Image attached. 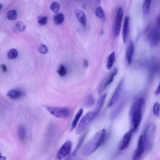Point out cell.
Returning <instances> with one entry per match:
<instances>
[{"instance_id": "cell-36", "label": "cell", "mask_w": 160, "mask_h": 160, "mask_svg": "<svg viewBox=\"0 0 160 160\" xmlns=\"http://www.w3.org/2000/svg\"><path fill=\"white\" fill-rule=\"evenodd\" d=\"M156 24L158 28H160V15L157 18Z\"/></svg>"}, {"instance_id": "cell-32", "label": "cell", "mask_w": 160, "mask_h": 160, "mask_svg": "<svg viewBox=\"0 0 160 160\" xmlns=\"http://www.w3.org/2000/svg\"><path fill=\"white\" fill-rule=\"evenodd\" d=\"M38 51L42 54H46L48 52L47 47L44 45H40L38 48Z\"/></svg>"}, {"instance_id": "cell-28", "label": "cell", "mask_w": 160, "mask_h": 160, "mask_svg": "<svg viewBox=\"0 0 160 160\" xmlns=\"http://www.w3.org/2000/svg\"><path fill=\"white\" fill-rule=\"evenodd\" d=\"M18 55L17 50L15 49H12L9 51L8 56V57L11 59H14L16 58Z\"/></svg>"}, {"instance_id": "cell-21", "label": "cell", "mask_w": 160, "mask_h": 160, "mask_svg": "<svg viewBox=\"0 0 160 160\" xmlns=\"http://www.w3.org/2000/svg\"><path fill=\"white\" fill-rule=\"evenodd\" d=\"M95 103L94 98L92 94L89 95L85 99L84 103V106L87 108L92 106Z\"/></svg>"}, {"instance_id": "cell-19", "label": "cell", "mask_w": 160, "mask_h": 160, "mask_svg": "<svg viewBox=\"0 0 160 160\" xmlns=\"http://www.w3.org/2000/svg\"><path fill=\"white\" fill-rule=\"evenodd\" d=\"M149 40L152 45H155L157 44L159 42L158 29L157 30V29L154 28Z\"/></svg>"}, {"instance_id": "cell-35", "label": "cell", "mask_w": 160, "mask_h": 160, "mask_svg": "<svg viewBox=\"0 0 160 160\" xmlns=\"http://www.w3.org/2000/svg\"><path fill=\"white\" fill-rule=\"evenodd\" d=\"M48 22V18L46 16H44L39 18L38 20V23L42 25H46Z\"/></svg>"}, {"instance_id": "cell-40", "label": "cell", "mask_w": 160, "mask_h": 160, "mask_svg": "<svg viewBox=\"0 0 160 160\" xmlns=\"http://www.w3.org/2000/svg\"><path fill=\"white\" fill-rule=\"evenodd\" d=\"M158 41L160 42V29H158Z\"/></svg>"}, {"instance_id": "cell-42", "label": "cell", "mask_w": 160, "mask_h": 160, "mask_svg": "<svg viewBox=\"0 0 160 160\" xmlns=\"http://www.w3.org/2000/svg\"><path fill=\"white\" fill-rule=\"evenodd\" d=\"M65 160H71V157L70 156L68 157Z\"/></svg>"}, {"instance_id": "cell-37", "label": "cell", "mask_w": 160, "mask_h": 160, "mask_svg": "<svg viewBox=\"0 0 160 160\" xmlns=\"http://www.w3.org/2000/svg\"><path fill=\"white\" fill-rule=\"evenodd\" d=\"M155 94L158 96L160 94V82L159 85L155 91Z\"/></svg>"}, {"instance_id": "cell-17", "label": "cell", "mask_w": 160, "mask_h": 160, "mask_svg": "<svg viewBox=\"0 0 160 160\" xmlns=\"http://www.w3.org/2000/svg\"><path fill=\"white\" fill-rule=\"evenodd\" d=\"M83 113V110L81 108L79 110L76 114L72 124L70 128L71 131H72L77 126L79 120L82 115Z\"/></svg>"}, {"instance_id": "cell-27", "label": "cell", "mask_w": 160, "mask_h": 160, "mask_svg": "<svg viewBox=\"0 0 160 160\" xmlns=\"http://www.w3.org/2000/svg\"><path fill=\"white\" fill-rule=\"evenodd\" d=\"M58 75L61 77L65 76L67 74V70L65 67L63 65H61L58 70Z\"/></svg>"}, {"instance_id": "cell-20", "label": "cell", "mask_w": 160, "mask_h": 160, "mask_svg": "<svg viewBox=\"0 0 160 160\" xmlns=\"http://www.w3.org/2000/svg\"><path fill=\"white\" fill-rule=\"evenodd\" d=\"M18 135L19 139L23 142L25 141L26 137V130L24 126L22 125H20L18 129Z\"/></svg>"}, {"instance_id": "cell-24", "label": "cell", "mask_w": 160, "mask_h": 160, "mask_svg": "<svg viewBox=\"0 0 160 160\" xmlns=\"http://www.w3.org/2000/svg\"><path fill=\"white\" fill-rule=\"evenodd\" d=\"M64 16L62 13H59L54 17L55 22L57 25H61L64 22Z\"/></svg>"}, {"instance_id": "cell-14", "label": "cell", "mask_w": 160, "mask_h": 160, "mask_svg": "<svg viewBox=\"0 0 160 160\" xmlns=\"http://www.w3.org/2000/svg\"><path fill=\"white\" fill-rule=\"evenodd\" d=\"M23 94V93L21 90L13 89L8 91L7 96L11 99H16L22 97Z\"/></svg>"}, {"instance_id": "cell-15", "label": "cell", "mask_w": 160, "mask_h": 160, "mask_svg": "<svg viewBox=\"0 0 160 160\" xmlns=\"http://www.w3.org/2000/svg\"><path fill=\"white\" fill-rule=\"evenodd\" d=\"M129 17L127 16L125 18L124 20L122 32V37L123 42L125 43L126 42L129 32Z\"/></svg>"}, {"instance_id": "cell-30", "label": "cell", "mask_w": 160, "mask_h": 160, "mask_svg": "<svg viewBox=\"0 0 160 160\" xmlns=\"http://www.w3.org/2000/svg\"><path fill=\"white\" fill-rule=\"evenodd\" d=\"M15 27L17 30L20 32L23 31L26 28L25 25L23 22H17L15 25Z\"/></svg>"}, {"instance_id": "cell-41", "label": "cell", "mask_w": 160, "mask_h": 160, "mask_svg": "<svg viewBox=\"0 0 160 160\" xmlns=\"http://www.w3.org/2000/svg\"><path fill=\"white\" fill-rule=\"evenodd\" d=\"M6 158L4 156H2L1 154V160H6Z\"/></svg>"}, {"instance_id": "cell-23", "label": "cell", "mask_w": 160, "mask_h": 160, "mask_svg": "<svg viewBox=\"0 0 160 160\" xmlns=\"http://www.w3.org/2000/svg\"><path fill=\"white\" fill-rule=\"evenodd\" d=\"M151 2V1L148 0H146L143 2L142 4V10L145 14H147L149 12Z\"/></svg>"}, {"instance_id": "cell-13", "label": "cell", "mask_w": 160, "mask_h": 160, "mask_svg": "<svg viewBox=\"0 0 160 160\" xmlns=\"http://www.w3.org/2000/svg\"><path fill=\"white\" fill-rule=\"evenodd\" d=\"M145 102V99L142 97H140L133 104L130 111V114L134 111L138 110H142Z\"/></svg>"}, {"instance_id": "cell-4", "label": "cell", "mask_w": 160, "mask_h": 160, "mask_svg": "<svg viewBox=\"0 0 160 160\" xmlns=\"http://www.w3.org/2000/svg\"><path fill=\"white\" fill-rule=\"evenodd\" d=\"M142 110H138L130 114L131 117V129L133 132H136L138 128L142 119Z\"/></svg>"}, {"instance_id": "cell-12", "label": "cell", "mask_w": 160, "mask_h": 160, "mask_svg": "<svg viewBox=\"0 0 160 160\" xmlns=\"http://www.w3.org/2000/svg\"><path fill=\"white\" fill-rule=\"evenodd\" d=\"M134 50V45L131 41L128 46L126 54V60L128 65H130L132 62Z\"/></svg>"}, {"instance_id": "cell-18", "label": "cell", "mask_w": 160, "mask_h": 160, "mask_svg": "<svg viewBox=\"0 0 160 160\" xmlns=\"http://www.w3.org/2000/svg\"><path fill=\"white\" fill-rule=\"evenodd\" d=\"M124 106L123 101L120 103L112 111L110 114L112 119L115 118L122 111Z\"/></svg>"}, {"instance_id": "cell-29", "label": "cell", "mask_w": 160, "mask_h": 160, "mask_svg": "<svg viewBox=\"0 0 160 160\" xmlns=\"http://www.w3.org/2000/svg\"><path fill=\"white\" fill-rule=\"evenodd\" d=\"M7 16L10 20H15L17 17V12L14 10H11L8 12Z\"/></svg>"}, {"instance_id": "cell-8", "label": "cell", "mask_w": 160, "mask_h": 160, "mask_svg": "<svg viewBox=\"0 0 160 160\" xmlns=\"http://www.w3.org/2000/svg\"><path fill=\"white\" fill-rule=\"evenodd\" d=\"M123 14V9L122 7H120L118 10L115 19L114 32L115 37L118 36L121 31Z\"/></svg>"}, {"instance_id": "cell-25", "label": "cell", "mask_w": 160, "mask_h": 160, "mask_svg": "<svg viewBox=\"0 0 160 160\" xmlns=\"http://www.w3.org/2000/svg\"><path fill=\"white\" fill-rule=\"evenodd\" d=\"M154 28L151 25H149L146 28L145 31L144 35L147 40H149L153 32Z\"/></svg>"}, {"instance_id": "cell-22", "label": "cell", "mask_w": 160, "mask_h": 160, "mask_svg": "<svg viewBox=\"0 0 160 160\" xmlns=\"http://www.w3.org/2000/svg\"><path fill=\"white\" fill-rule=\"evenodd\" d=\"M115 59V53L112 52L109 56L107 62L106 67L108 70H110L112 67Z\"/></svg>"}, {"instance_id": "cell-11", "label": "cell", "mask_w": 160, "mask_h": 160, "mask_svg": "<svg viewBox=\"0 0 160 160\" xmlns=\"http://www.w3.org/2000/svg\"><path fill=\"white\" fill-rule=\"evenodd\" d=\"M107 95V94H105L98 98L94 111V118L97 116L101 112L104 105Z\"/></svg>"}, {"instance_id": "cell-5", "label": "cell", "mask_w": 160, "mask_h": 160, "mask_svg": "<svg viewBox=\"0 0 160 160\" xmlns=\"http://www.w3.org/2000/svg\"><path fill=\"white\" fill-rule=\"evenodd\" d=\"M118 71V70L117 68L114 69L109 74L103 79L98 89L99 94L102 93L113 82L114 78L117 74Z\"/></svg>"}, {"instance_id": "cell-26", "label": "cell", "mask_w": 160, "mask_h": 160, "mask_svg": "<svg viewBox=\"0 0 160 160\" xmlns=\"http://www.w3.org/2000/svg\"><path fill=\"white\" fill-rule=\"evenodd\" d=\"M153 112L154 114L156 116L159 115L160 112V104L158 102H156L154 105L153 107Z\"/></svg>"}, {"instance_id": "cell-38", "label": "cell", "mask_w": 160, "mask_h": 160, "mask_svg": "<svg viewBox=\"0 0 160 160\" xmlns=\"http://www.w3.org/2000/svg\"><path fill=\"white\" fill-rule=\"evenodd\" d=\"M1 67L2 71L4 73H6L7 71V68L6 65L2 64L1 65Z\"/></svg>"}, {"instance_id": "cell-3", "label": "cell", "mask_w": 160, "mask_h": 160, "mask_svg": "<svg viewBox=\"0 0 160 160\" xmlns=\"http://www.w3.org/2000/svg\"><path fill=\"white\" fill-rule=\"evenodd\" d=\"M94 118V112L90 111L86 114L76 126L75 134L78 135L82 133Z\"/></svg>"}, {"instance_id": "cell-39", "label": "cell", "mask_w": 160, "mask_h": 160, "mask_svg": "<svg viewBox=\"0 0 160 160\" xmlns=\"http://www.w3.org/2000/svg\"><path fill=\"white\" fill-rule=\"evenodd\" d=\"M84 66L86 68H87L89 66V62L87 60H84Z\"/></svg>"}, {"instance_id": "cell-7", "label": "cell", "mask_w": 160, "mask_h": 160, "mask_svg": "<svg viewBox=\"0 0 160 160\" xmlns=\"http://www.w3.org/2000/svg\"><path fill=\"white\" fill-rule=\"evenodd\" d=\"M123 82V80L122 79L118 83L108 104V108L113 106L118 101L122 92Z\"/></svg>"}, {"instance_id": "cell-33", "label": "cell", "mask_w": 160, "mask_h": 160, "mask_svg": "<svg viewBox=\"0 0 160 160\" xmlns=\"http://www.w3.org/2000/svg\"><path fill=\"white\" fill-rule=\"evenodd\" d=\"M59 4L58 3L54 2L51 5L50 8L53 12L56 13L58 12L59 9Z\"/></svg>"}, {"instance_id": "cell-6", "label": "cell", "mask_w": 160, "mask_h": 160, "mask_svg": "<svg viewBox=\"0 0 160 160\" xmlns=\"http://www.w3.org/2000/svg\"><path fill=\"white\" fill-rule=\"evenodd\" d=\"M72 146L70 141L66 142L59 150L56 155L57 159L60 160L67 156L70 153Z\"/></svg>"}, {"instance_id": "cell-1", "label": "cell", "mask_w": 160, "mask_h": 160, "mask_svg": "<svg viewBox=\"0 0 160 160\" xmlns=\"http://www.w3.org/2000/svg\"><path fill=\"white\" fill-rule=\"evenodd\" d=\"M106 134L105 129L96 133L84 146L82 151V155L87 156L94 152L104 142Z\"/></svg>"}, {"instance_id": "cell-16", "label": "cell", "mask_w": 160, "mask_h": 160, "mask_svg": "<svg viewBox=\"0 0 160 160\" xmlns=\"http://www.w3.org/2000/svg\"><path fill=\"white\" fill-rule=\"evenodd\" d=\"M76 16L78 21L83 26H86V17L85 12L81 10H78L76 12Z\"/></svg>"}, {"instance_id": "cell-10", "label": "cell", "mask_w": 160, "mask_h": 160, "mask_svg": "<svg viewBox=\"0 0 160 160\" xmlns=\"http://www.w3.org/2000/svg\"><path fill=\"white\" fill-rule=\"evenodd\" d=\"M145 149V146L142 135L140 136L137 147L134 153L133 160H136L141 157L144 153Z\"/></svg>"}, {"instance_id": "cell-43", "label": "cell", "mask_w": 160, "mask_h": 160, "mask_svg": "<svg viewBox=\"0 0 160 160\" xmlns=\"http://www.w3.org/2000/svg\"><path fill=\"white\" fill-rule=\"evenodd\" d=\"M0 6H1V7H0V8H1V9H2V5L1 4H0Z\"/></svg>"}, {"instance_id": "cell-2", "label": "cell", "mask_w": 160, "mask_h": 160, "mask_svg": "<svg viewBox=\"0 0 160 160\" xmlns=\"http://www.w3.org/2000/svg\"><path fill=\"white\" fill-rule=\"evenodd\" d=\"M46 110L51 114L59 118H66L71 114L70 109L67 107L46 106Z\"/></svg>"}, {"instance_id": "cell-9", "label": "cell", "mask_w": 160, "mask_h": 160, "mask_svg": "<svg viewBox=\"0 0 160 160\" xmlns=\"http://www.w3.org/2000/svg\"><path fill=\"white\" fill-rule=\"evenodd\" d=\"M133 132V130L131 129L124 135L118 145V148L120 150H124L128 146Z\"/></svg>"}, {"instance_id": "cell-31", "label": "cell", "mask_w": 160, "mask_h": 160, "mask_svg": "<svg viewBox=\"0 0 160 160\" xmlns=\"http://www.w3.org/2000/svg\"><path fill=\"white\" fill-rule=\"evenodd\" d=\"M95 14L96 16L99 18H102L104 16L103 10L101 7H98L96 9Z\"/></svg>"}, {"instance_id": "cell-34", "label": "cell", "mask_w": 160, "mask_h": 160, "mask_svg": "<svg viewBox=\"0 0 160 160\" xmlns=\"http://www.w3.org/2000/svg\"><path fill=\"white\" fill-rule=\"evenodd\" d=\"M85 137V135H84L81 138V139L80 140L79 142L77 145L73 153V155H75L78 150V149L81 147V145L83 143V141L84 140V138Z\"/></svg>"}]
</instances>
